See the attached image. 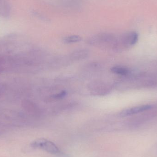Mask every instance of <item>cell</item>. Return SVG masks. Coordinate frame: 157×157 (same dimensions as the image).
Segmentation results:
<instances>
[{
	"instance_id": "5",
	"label": "cell",
	"mask_w": 157,
	"mask_h": 157,
	"mask_svg": "<svg viewBox=\"0 0 157 157\" xmlns=\"http://www.w3.org/2000/svg\"><path fill=\"white\" fill-rule=\"evenodd\" d=\"M93 94L98 95H105L109 92L110 89L108 86L102 83H95L91 86Z\"/></svg>"
},
{
	"instance_id": "6",
	"label": "cell",
	"mask_w": 157,
	"mask_h": 157,
	"mask_svg": "<svg viewBox=\"0 0 157 157\" xmlns=\"http://www.w3.org/2000/svg\"><path fill=\"white\" fill-rule=\"evenodd\" d=\"M89 54V52L86 49H81L74 51L70 55L71 59L73 60L78 61L86 58Z\"/></svg>"
},
{
	"instance_id": "7",
	"label": "cell",
	"mask_w": 157,
	"mask_h": 157,
	"mask_svg": "<svg viewBox=\"0 0 157 157\" xmlns=\"http://www.w3.org/2000/svg\"><path fill=\"white\" fill-rule=\"evenodd\" d=\"M112 72L118 75H124L129 74L130 71L128 68L122 66H116L113 67L111 69Z\"/></svg>"
},
{
	"instance_id": "3",
	"label": "cell",
	"mask_w": 157,
	"mask_h": 157,
	"mask_svg": "<svg viewBox=\"0 0 157 157\" xmlns=\"http://www.w3.org/2000/svg\"><path fill=\"white\" fill-rule=\"evenodd\" d=\"M151 108L152 106L149 105H142V106L132 107V108L125 109L122 111L120 113V115L122 117L130 116V115H133V114H136L139 113L150 109Z\"/></svg>"
},
{
	"instance_id": "1",
	"label": "cell",
	"mask_w": 157,
	"mask_h": 157,
	"mask_svg": "<svg viewBox=\"0 0 157 157\" xmlns=\"http://www.w3.org/2000/svg\"><path fill=\"white\" fill-rule=\"evenodd\" d=\"M31 146L35 149H40L52 154L60 153L59 149L54 143L44 138L36 139L31 143Z\"/></svg>"
},
{
	"instance_id": "8",
	"label": "cell",
	"mask_w": 157,
	"mask_h": 157,
	"mask_svg": "<svg viewBox=\"0 0 157 157\" xmlns=\"http://www.w3.org/2000/svg\"><path fill=\"white\" fill-rule=\"evenodd\" d=\"M82 40L81 37L76 35L68 36L63 38V41L66 44H71V43H77L80 42Z\"/></svg>"
},
{
	"instance_id": "2",
	"label": "cell",
	"mask_w": 157,
	"mask_h": 157,
	"mask_svg": "<svg viewBox=\"0 0 157 157\" xmlns=\"http://www.w3.org/2000/svg\"><path fill=\"white\" fill-rule=\"evenodd\" d=\"M113 37L109 34H103L97 35L89 39L88 42L93 46H106L113 43Z\"/></svg>"
},
{
	"instance_id": "4",
	"label": "cell",
	"mask_w": 157,
	"mask_h": 157,
	"mask_svg": "<svg viewBox=\"0 0 157 157\" xmlns=\"http://www.w3.org/2000/svg\"><path fill=\"white\" fill-rule=\"evenodd\" d=\"M138 40V35L135 32L125 33L121 38L122 43L124 46L134 45Z\"/></svg>"
},
{
	"instance_id": "9",
	"label": "cell",
	"mask_w": 157,
	"mask_h": 157,
	"mask_svg": "<svg viewBox=\"0 0 157 157\" xmlns=\"http://www.w3.org/2000/svg\"><path fill=\"white\" fill-rule=\"evenodd\" d=\"M66 94H67V92L65 90H62L59 93L52 95L50 98L51 100H59L63 98L66 96Z\"/></svg>"
}]
</instances>
